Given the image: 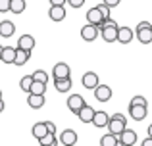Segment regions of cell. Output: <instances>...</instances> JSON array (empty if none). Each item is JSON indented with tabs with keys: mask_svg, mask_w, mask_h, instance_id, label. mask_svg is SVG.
Returning <instances> with one entry per match:
<instances>
[{
	"mask_svg": "<svg viewBox=\"0 0 152 146\" xmlns=\"http://www.w3.org/2000/svg\"><path fill=\"white\" fill-rule=\"evenodd\" d=\"M106 127L110 129L112 135L118 137L119 133H121L123 129L127 127V119H125V115H123V113H114V115H110V119H108V125H106Z\"/></svg>",
	"mask_w": 152,
	"mask_h": 146,
	"instance_id": "1",
	"label": "cell"
},
{
	"mask_svg": "<svg viewBox=\"0 0 152 146\" xmlns=\"http://www.w3.org/2000/svg\"><path fill=\"white\" fill-rule=\"evenodd\" d=\"M135 33H137V38L141 44H150L152 42V23L150 21H139Z\"/></svg>",
	"mask_w": 152,
	"mask_h": 146,
	"instance_id": "2",
	"label": "cell"
},
{
	"mask_svg": "<svg viewBox=\"0 0 152 146\" xmlns=\"http://www.w3.org/2000/svg\"><path fill=\"white\" fill-rule=\"evenodd\" d=\"M93 90H94V98L98 102H108L112 98V89L108 85H104V83H98Z\"/></svg>",
	"mask_w": 152,
	"mask_h": 146,
	"instance_id": "3",
	"label": "cell"
},
{
	"mask_svg": "<svg viewBox=\"0 0 152 146\" xmlns=\"http://www.w3.org/2000/svg\"><path fill=\"white\" fill-rule=\"evenodd\" d=\"M85 104H87V102H85V98H83L81 94H71V96L67 98V110H69V112H73L75 115H77V112Z\"/></svg>",
	"mask_w": 152,
	"mask_h": 146,
	"instance_id": "4",
	"label": "cell"
},
{
	"mask_svg": "<svg viewBox=\"0 0 152 146\" xmlns=\"http://www.w3.org/2000/svg\"><path fill=\"white\" fill-rule=\"evenodd\" d=\"M60 144H64V146L77 144V133H75L73 129H64V131L60 133Z\"/></svg>",
	"mask_w": 152,
	"mask_h": 146,
	"instance_id": "5",
	"label": "cell"
},
{
	"mask_svg": "<svg viewBox=\"0 0 152 146\" xmlns=\"http://www.w3.org/2000/svg\"><path fill=\"white\" fill-rule=\"evenodd\" d=\"M71 75V69L66 62H58V64L52 68V77L54 79H64V77H69Z\"/></svg>",
	"mask_w": 152,
	"mask_h": 146,
	"instance_id": "6",
	"label": "cell"
},
{
	"mask_svg": "<svg viewBox=\"0 0 152 146\" xmlns=\"http://www.w3.org/2000/svg\"><path fill=\"white\" fill-rule=\"evenodd\" d=\"M35 44H37V41H35L33 35H21V37L18 38V48L21 50H27V52H31V50L35 48Z\"/></svg>",
	"mask_w": 152,
	"mask_h": 146,
	"instance_id": "7",
	"label": "cell"
},
{
	"mask_svg": "<svg viewBox=\"0 0 152 146\" xmlns=\"http://www.w3.org/2000/svg\"><path fill=\"white\" fill-rule=\"evenodd\" d=\"M96 37H98V27H96V25H91V23H87L85 27H81V38H83V41L93 42Z\"/></svg>",
	"mask_w": 152,
	"mask_h": 146,
	"instance_id": "8",
	"label": "cell"
},
{
	"mask_svg": "<svg viewBox=\"0 0 152 146\" xmlns=\"http://www.w3.org/2000/svg\"><path fill=\"white\" fill-rule=\"evenodd\" d=\"M118 139L121 140L125 146H135V142H137V133H135L133 129H127V127H125V129H123V131L118 135Z\"/></svg>",
	"mask_w": 152,
	"mask_h": 146,
	"instance_id": "9",
	"label": "cell"
},
{
	"mask_svg": "<svg viewBox=\"0 0 152 146\" xmlns=\"http://www.w3.org/2000/svg\"><path fill=\"white\" fill-rule=\"evenodd\" d=\"M108 119H110V115H108L104 110H94V115H93V121H91V123L98 129H104L108 125Z\"/></svg>",
	"mask_w": 152,
	"mask_h": 146,
	"instance_id": "10",
	"label": "cell"
},
{
	"mask_svg": "<svg viewBox=\"0 0 152 146\" xmlns=\"http://www.w3.org/2000/svg\"><path fill=\"white\" fill-rule=\"evenodd\" d=\"M133 37H135V33H133L131 27H118V38H115L118 42H121V44H129V42L133 41Z\"/></svg>",
	"mask_w": 152,
	"mask_h": 146,
	"instance_id": "11",
	"label": "cell"
},
{
	"mask_svg": "<svg viewBox=\"0 0 152 146\" xmlns=\"http://www.w3.org/2000/svg\"><path fill=\"white\" fill-rule=\"evenodd\" d=\"M100 83V79H98V75L94 73V71H89V73H85L83 75V79H81V85L85 86L87 90H93L94 86Z\"/></svg>",
	"mask_w": 152,
	"mask_h": 146,
	"instance_id": "12",
	"label": "cell"
},
{
	"mask_svg": "<svg viewBox=\"0 0 152 146\" xmlns=\"http://www.w3.org/2000/svg\"><path fill=\"white\" fill-rule=\"evenodd\" d=\"M14 33H15L14 21H10V19H2V21H0V37H2V38H10Z\"/></svg>",
	"mask_w": 152,
	"mask_h": 146,
	"instance_id": "13",
	"label": "cell"
},
{
	"mask_svg": "<svg viewBox=\"0 0 152 146\" xmlns=\"http://www.w3.org/2000/svg\"><path fill=\"white\" fill-rule=\"evenodd\" d=\"M48 17L52 19V21H56V23L64 21V19H66V8L64 6H50Z\"/></svg>",
	"mask_w": 152,
	"mask_h": 146,
	"instance_id": "14",
	"label": "cell"
},
{
	"mask_svg": "<svg viewBox=\"0 0 152 146\" xmlns=\"http://www.w3.org/2000/svg\"><path fill=\"white\" fill-rule=\"evenodd\" d=\"M93 115H94V108H93V106H89V104H85L77 112L79 121H83V123H91V121H93Z\"/></svg>",
	"mask_w": 152,
	"mask_h": 146,
	"instance_id": "15",
	"label": "cell"
},
{
	"mask_svg": "<svg viewBox=\"0 0 152 146\" xmlns=\"http://www.w3.org/2000/svg\"><path fill=\"white\" fill-rule=\"evenodd\" d=\"M45 102H46L45 94H29V98H27V104L33 110H41L45 106Z\"/></svg>",
	"mask_w": 152,
	"mask_h": 146,
	"instance_id": "16",
	"label": "cell"
},
{
	"mask_svg": "<svg viewBox=\"0 0 152 146\" xmlns=\"http://www.w3.org/2000/svg\"><path fill=\"white\" fill-rule=\"evenodd\" d=\"M54 86L58 92H69L71 86H73V83H71L69 77H64V79H54Z\"/></svg>",
	"mask_w": 152,
	"mask_h": 146,
	"instance_id": "17",
	"label": "cell"
},
{
	"mask_svg": "<svg viewBox=\"0 0 152 146\" xmlns=\"http://www.w3.org/2000/svg\"><path fill=\"white\" fill-rule=\"evenodd\" d=\"M146 106H129V113L135 121H142L146 117Z\"/></svg>",
	"mask_w": 152,
	"mask_h": 146,
	"instance_id": "18",
	"label": "cell"
},
{
	"mask_svg": "<svg viewBox=\"0 0 152 146\" xmlns=\"http://www.w3.org/2000/svg\"><path fill=\"white\" fill-rule=\"evenodd\" d=\"M31 58V52H27V50H21L15 46V56H14V64L15 65H25L27 62H29Z\"/></svg>",
	"mask_w": 152,
	"mask_h": 146,
	"instance_id": "19",
	"label": "cell"
},
{
	"mask_svg": "<svg viewBox=\"0 0 152 146\" xmlns=\"http://www.w3.org/2000/svg\"><path fill=\"white\" fill-rule=\"evenodd\" d=\"M102 14H100V12H98V8L96 6H94V8H91V10L89 12H87V21H89L91 23V25H100V21H102Z\"/></svg>",
	"mask_w": 152,
	"mask_h": 146,
	"instance_id": "20",
	"label": "cell"
},
{
	"mask_svg": "<svg viewBox=\"0 0 152 146\" xmlns=\"http://www.w3.org/2000/svg\"><path fill=\"white\" fill-rule=\"evenodd\" d=\"M14 56H15L14 46H4L2 54H0V62H4V64H14Z\"/></svg>",
	"mask_w": 152,
	"mask_h": 146,
	"instance_id": "21",
	"label": "cell"
},
{
	"mask_svg": "<svg viewBox=\"0 0 152 146\" xmlns=\"http://www.w3.org/2000/svg\"><path fill=\"white\" fill-rule=\"evenodd\" d=\"M25 0H10V12L12 14H23L25 12Z\"/></svg>",
	"mask_w": 152,
	"mask_h": 146,
	"instance_id": "22",
	"label": "cell"
},
{
	"mask_svg": "<svg viewBox=\"0 0 152 146\" xmlns=\"http://www.w3.org/2000/svg\"><path fill=\"white\" fill-rule=\"evenodd\" d=\"M46 92V83H39V81H33L29 86V92L27 94H45Z\"/></svg>",
	"mask_w": 152,
	"mask_h": 146,
	"instance_id": "23",
	"label": "cell"
},
{
	"mask_svg": "<svg viewBox=\"0 0 152 146\" xmlns=\"http://www.w3.org/2000/svg\"><path fill=\"white\" fill-rule=\"evenodd\" d=\"M39 144L41 146H58V139H56V135H52V133H46L45 137L39 139Z\"/></svg>",
	"mask_w": 152,
	"mask_h": 146,
	"instance_id": "24",
	"label": "cell"
},
{
	"mask_svg": "<svg viewBox=\"0 0 152 146\" xmlns=\"http://www.w3.org/2000/svg\"><path fill=\"white\" fill-rule=\"evenodd\" d=\"M31 133H33V137H35V139L39 140L41 137H45V135H46L48 131H46L45 123H35V125H33V129H31Z\"/></svg>",
	"mask_w": 152,
	"mask_h": 146,
	"instance_id": "25",
	"label": "cell"
},
{
	"mask_svg": "<svg viewBox=\"0 0 152 146\" xmlns=\"http://www.w3.org/2000/svg\"><path fill=\"white\" fill-rule=\"evenodd\" d=\"M115 142H118V137L112 135V133H108V135H104L100 139V146H114Z\"/></svg>",
	"mask_w": 152,
	"mask_h": 146,
	"instance_id": "26",
	"label": "cell"
},
{
	"mask_svg": "<svg viewBox=\"0 0 152 146\" xmlns=\"http://www.w3.org/2000/svg\"><path fill=\"white\" fill-rule=\"evenodd\" d=\"M31 77H33V81H39V83H48V73H46L45 69H37V71L31 75Z\"/></svg>",
	"mask_w": 152,
	"mask_h": 146,
	"instance_id": "27",
	"label": "cell"
},
{
	"mask_svg": "<svg viewBox=\"0 0 152 146\" xmlns=\"http://www.w3.org/2000/svg\"><path fill=\"white\" fill-rule=\"evenodd\" d=\"M31 83H33V77H31V75H25V77H21V81H19V89H21L23 92H29Z\"/></svg>",
	"mask_w": 152,
	"mask_h": 146,
	"instance_id": "28",
	"label": "cell"
},
{
	"mask_svg": "<svg viewBox=\"0 0 152 146\" xmlns=\"http://www.w3.org/2000/svg\"><path fill=\"white\" fill-rule=\"evenodd\" d=\"M129 106H146V98L145 96H133L131 98V102H129Z\"/></svg>",
	"mask_w": 152,
	"mask_h": 146,
	"instance_id": "29",
	"label": "cell"
},
{
	"mask_svg": "<svg viewBox=\"0 0 152 146\" xmlns=\"http://www.w3.org/2000/svg\"><path fill=\"white\" fill-rule=\"evenodd\" d=\"M96 8H98V12L102 14V17H104V19L110 17V8H108V6H104V4H98Z\"/></svg>",
	"mask_w": 152,
	"mask_h": 146,
	"instance_id": "30",
	"label": "cell"
},
{
	"mask_svg": "<svg viewBox=\"0 0 152 146\" xmlns=\"http://www.w3.org/2000/svg\"><path fill=\"white\" fill-rule=\"evenodd\" d=\"M119 2H121V0H102V4L104 6H108L112 10V8H115V6H119Z\"/></svg>",
	"mask_w": 152,
	"mask_h": 146,
	"instance_id": "31",
	"label": "cell"
},
{
	"mask_svg": "<svg viewBox=\"0 0 152 146\" xmlns=\"http://www.w3.org/2000/svg\"><path fill=\"white\" fill-rule=\"evenodd\" d=\"M42 123H45L46 131H48V133H52V135H56V125L52 123V121H42Z\"/></svg>",
	"mask_w": 152,
	"mask_h": 146,
	"instance_id": "32",
	"label": "cell"
},
{
	"mask_svg": "<svg viewBox=\"0 0 152 146\" xmlns=\"http://www.w3.org/2000/svg\"><path fill=\"white\" fill-rule=\"evenodd\" d=\"M0 12H10V0H0Z\"/></svg>",
	"mask_w": 152,
	"mask_h": 146,
	"instance_id": "33",
	"label": "cell"
},
{
	"mask_svg": "<svg viewBox=\"0 0 152 146\" xmlns=\"http://www.w3.org/2000/svg\"><path fill=\"white\" fill-rule=\"evenodd\" d=\"M67 4H69L71 8H81L83 4H85V0H66Z\"/></svg>",
	"mask_w": 152,
	"mask_h": 146,
	"instance_id": "34",
	"label": "cell"
},
{
	"mask_svg": "<svg viewBox=\"0 0 152 146\" xmlns=\"http://www.w3.org/2000/svg\"><path fill=\"white\" fill-rule=\"evenodd\" d=\"M66 0H50V6H64Z\"/></svg>",
	"mask_w": 152,
	"mask_h": 146,
	"instance_id": "35",
	"label": "cell"
},
{
	"mask_svg": "<svg viewBox=\"0 0 152 146\" xmlns=\"http://www.w3.org/2000/svg\"><path fill=\"white\" fill-rule=\"evenodd\" d=\"M141 146H152V139H150V137H146V139L141 142Z\"/></svg>",
	"mask_w": 152,
	"mask_h": 146,
	"instance_id": "36",
	"label": "cell"
},
{
	"mask_svg": "<svg viewBox=\"0 0 152 146\" xmlns=\"http://www.w3.org/2000/svg\"><path fill=\"white\" fill-rule=\"evenodd\" d=\"M4 108H6V104H4V100H2V98H0V113L4 112Z\"/></svg>",
	"mask_w": 152,
	"mask_h": 146,
	"instance_id": "37",
	"label": "cell"
},
{
	"mask_svg": "<svg viewBox=\"0 0 152 146\" xmlns=\"http://www.w3.org/2000/svg\"><path fill=\"white\" fill-rule=\"evenodd\" d=\"M146 133H148V137H150V139H152V123L148 125V127H146Z\"/></svg>",
	"mask_w": 152,
	"mask_h": 146,
	"instance_id": "38",
	"label": "cell"
},
{
	"mask_svg": "<svg viewBox=\"0 0 152 146\" xmlns=\"http://www.w3.org/2000/svg\"><path fill=\"white\" fill-rule=\"evenodd\" d=\"M114 146H125V144H123V142H121V140H119V139H118V142H115Z\"/></svg>",
	"mask_w": 152,
	"mask_h": 146,
	"instance_id": "39",
	"label": "cell"
},
{
	"mask_svg": "<svg viewBox=\"0 0 152 146\" xmlns=\"http://www.w3.org/2000/svg\"><path fill=\"white\" fill-rule=\"evenodd\" d=\"M2 48H4V46H2V44H0V54H2Z\"/></svg>",
	"mask_w": 152,
	"mask_h": 146,
	"instance_id": "40",
	"label": "cell"
},
{
	"mask_svg": "<svg viewBox=\"0 0 152 146\" xmlns=\"http://www.w3.org/2000/svg\"><path fill=\"white\" fill-rule=\"evenodd\" d=\"M0 98H2V90H0Z\"/></svg>",
	"mask_w": 152,
	"mask_h": 146,
	"instance_id": "41",
	"label": "cell"
},
{
	"mask_svg": "<svg viewBox=\"0 0 152 146\" xmlns=\"http://www.w3.org/2000/svg\"><path fill=\"white\" fill-rule=\"evenodd\" d=\"M73 146H75V144H73Z\"/></svg>",
	"mask_w": 152,
	"mask_h": 146,
	"instance_id": "42",
	"label": "cell"
}]
</instances>
